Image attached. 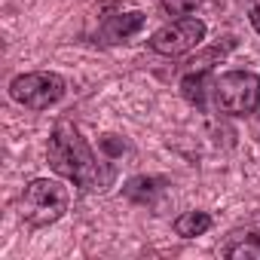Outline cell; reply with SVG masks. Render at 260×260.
<instances>
[{"instance_id": "cell-1", "label": "cell", "mask_w": 260, "mask_h": 260, "mask_svg": "<svg viewBox=\"0 0 260 260\" xmlns=\"http://www.w3.org/2000/svg\"><path fill=\"white\" fill-rule=\"evenodd\" d=\"M46 162L55 175L74 181L86 193H104L116 181V169L107 159H98L86 138L80 135V128L74 122H58L49 135L46 147Z\"/></svg>"}, {"instance_id": "cell-2", "label": "cell", "mask_w": 260, "mask_h": 260, "mask_svg": "<svg viewBox=\"0 0 260 260\" xmlns=\"http://www.w3.org/2000/svg\"><path fill=\"white\" fill-rule=\"evenodd\" d=\"M71 205V190L55 178H37L22 193V217L31 226H49L64 217Z\"/></svg>"}, {"instance_id": "cell-3", "label": "cell", "mask_w": 260, "mask_h": 260, "mask_svg": "<svg viewBox=\"0 0 260 260\" xmlns=\"http://www.w3.org/2000/svg\"><path fill=\"white\" fill-rule=\"evenodd\" d=\"M214 104L226 116H248L260 107V77L254 71H226L214 77Z\"/></svg>"}, {"instance_id": "cell-4", "label": "cell", "mask_w": 260, "mask_h": 260, "mask_svg": "<svg viewBox=\"0 0 260 260\" xmlns=\"http://www.w3.org/2000/svg\"><path fill=\"white\" fill-rule=\"evenodd\" d=\"M13 101L31 110H49L64 98V80L52 71H34V74H19L10 83Z\"/></svg>"}, {"instance_id": "cell-5", "label": "cell", "mask_w": 260, "mask_h": 260, "mask_svg": "<svg viewBox=\"0 0 260 260\" xmlns=\"http://www.w3.org/2000/svg\"><path fill=\"white\" fill-rule=\"evenodd\" d=\"M202 40H205V22L184 16V19L169 22V25H162L159 31H153V34H150V49H153L156 55L175 58V55H184V52L196 49Z\"/></svg>"}, {"instance_id": "cell-6", "label": "cell", "mask_w": 260, "mask_h": 260, "mask_svg": "<svg viewBox=\"0 0 260 260\" xmlns=\"http://www.w3.org/2000/svg\"><path fill=\"white\" fill-rule=\"evenodd\" d=\"M220 254L230 260H260V211L230 230L226 242L220 245Z\"/></svg>"}, {"instance_id": "cell-7", "label": "cell", "mask_w": 260, "mask_h": 260, "mask_svg": "<svg viewBox=\"0 0 260 260\" xmlns=\"http://www.w3.org/2000/svg\"><path fill=\"white\" fill-rule=\"evenodd\" d=\"M144 19H147V16L138 13V10L107 16V19L101 22V37H104L107 43H122V40H128L132 34H138V31L144 28Z\"/></svg>"}, {"instance_id": "cell-8", "label": "cell", "mask_w": 260, "mask_h": 260, "mask_svg": "<svg viewBox=\"0 0 260 260\" xmlns=\"http://www.w3.org/2000/svg\"><path fill=\"white\" fill-rule=\"evenodd\" d=\"M211 86H214V80H211L208 71H190V74L181 80V95H184L190 104L202 107V104H205V95H208Z\"/></svg>"}, {"instance_id": "cell-9", "label": "cell", "mask_w": 260, "mask_h": 260, "mask_svg": "<svg viewBox=\"0 0 260 260\" xmlns=\"http://www.w3.org/2000/svg\"><path fill=\"white\" fill-rule=\"evenodd\" d=\"M208 226H211V214L208 211H187V214H181L175 220V233L181 239H196V236L208 233Z\"/></svg>"}, {"instance_id": "cell-10", "label": "cell", "mask_w": 260, "mask_h": 260, "mask_svg": "<svg viewBox=\"0 0 260 260\" xmlns=\"http://www.w3.org/2000/svg\"><path fill=\"white\" fill-rule=\"evenodd\" d=\"M162 187H166V181H159V178H132L125 184V196L132 202L147 205V202H153L156 193H162Z\"/></svg>"}, {"instance_id": "cell-11", "label": "cell", "mask_w": 260, "mask_h": 260, "mask_svg": "<svg viewBox=\"0 0 260 260\" xmlns=\"http://www.w3.org/2000/svg\"><path fill=\"white\" fill-rule=\"evenodd\" d=\"M162 4V10L166 13H172V16H187V13H193L202 0H159Z\"/></svg>"}, {"instance_id": "cell-12", "label": "cell", "mask_w": 260, "mask_h": 260, "mask_svg": "<svg viewBox=\"0 0 260 260\" xmlns=\"http://www.w3.org/2000/svg\"><path fill=\"white\" fill-rule=\"evenodd\" d=\"M251 25H254V31L260 34V13H257V10H251Z\"/></svg>"}, {"instance_id": "cell-13", "label": "cell", "mask_w": 260, "mask_h": 260, "mask_svg": "<svg viewBox=\"0 0 260 260\" xmlns=\"http://www.w3.org/2000/svg\"><path fill=\"white\" fill-rule=\"evenodd\" d=\"M248 4H251V10H257V13H260V0H248Z\"/></svg>"}]
</instances>
